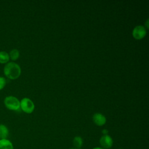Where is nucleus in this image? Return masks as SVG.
<instances>
[{
    "mask_svg": "<svg viewBox=\"0 0 149 149\" xmlns=\"http://www.w3.org/2000/svg\"><path fill=\"white\" fill-rule=\"evenodd\" d=\"M73 144L74 148L79 149L81 148V147L83 144V139L80 136H76L74 137L73 140Z\"/></svg>",
    "mask_w": 149,
    "mask_h": 149,
    "instance_id": "9",
    "label": "nucleus"
},
{
    "mask_svg": "<svg viewBox=\"0 0 149 149\" xmlns=\"http://www.w3.org/2000/svg\"><path fill=\"white\" fill-rule=\"evenodd\" d=\"M119 149H122V148H119Z\"/></svg>",
    "mask_w": 149,
    "mask_h": 149,
    "instance_id": "16",
    "label": "nucleus"
},
{
    "mask_svg": "<svg viewBox=\"0 0 149 149\" xmlns=\"http://www.w3.org/2000/svg\"><path fill=\"white\" fill-rule=\"evenodd\" d=\"M147 34V31L145 27L141 25L136 26L133 30L132 35L133 37L137 40L143 38Z\"/></svg>",
    "mask_w": 149,
    "mask_h": 149,
    "instance_id": "4",
    "label": "nucleus"
},
{
    "mask_svg": "<svg viewBox=\"0 0 149 149\" xmlns=\"http://www.w3.org/2000/svg\"><path fill=\"white\" fill-rule=\"evenodd\" d=\"M9 54L4 51H0V63H7L9 61Z\"/></svg>",
    "mask_w": 149,
    "mask_h": 149,
    "instance_id": "10",
    "label": "nucleus"
},
{
    "mask_svg": "<svg viewBox=\"0 0 149 149\" xmlns=\"http://www.w3.org/2000/svg\"><path fill=\"white\" fill-rule=\"evenodd\" d=\"M20 109L26 113H31L34 109L33 102L29 98H23L20 101Z\"/></svg>",
    "mask_w": 149,
    "mask_h": 149,
    "instance_id": "3",
    "label": "nucleus"
},
{
    "mask_svg": "<svg viewBox=\"0 0 149 149\" xmlns=\"http://www.w3.org/2000/svg\"><path fill=\"white\" fill-rule=\"evenodd\" d=\"M5 107L9 110L18 111L20 109V101L14 96H8L4 100Z\"/></svg>",
    "mask_w": 149,
    "mask_h": 149,
    "instance_id": "2",
    "label": "nucleus"
},
{
    "mask_svg": "<svg viewBox=\"0 0 149 149\" xmlns=\"http://www.w3.org/2000/svg\"><path fill=\"white\" fill-rule=\"evenodd\" d=\"M93 120L94 123L99 126L104 125L107 122L105 116L100 113H95L93 116Z\"/></svg>",
    "mask_w": 149,
    "mask_h": 149,
    "instance_id": "6",
    "label": "nucleus"
},
{
    "mask_svg": "<svg viewBox=\"0 0 149 149\" xmlns=\"http://www.w3.org/2000/svg\"><path fill=\"white\" fill-rule=\"evenodd\" d=\"M102 132L103 133L104 135H106V134H108V130L107 129H104Z\"/></svg>",
    "mask_w": 149,
    "mask_h": 149,
    "instance_id": "13",
    "label": "nucleus"
},
{
    "mask_svg": "<svg viewBox=\"0 0 149 149\" xmlns=\"http://www.w3.org/2000/svg\"><path fill=\"white\" fill-rule=\"evenodd\" d=\"M100 144L103 149H109L113 146V139L108 134L103 135L100 139Z\"/></svg>",
    "mask_w": 149,
    "mask_h": 149,
    "instance_id": "5",
    "label": "nucleus"
},
{
    "mask_svg": "<svg viewBox=\"0 0 149 149\" xmlns=\"http://www.w3.org/2000/svg\"><path fill=\"white\" fill-rule=\"evenodd\" d=\"M93 149H103V148H102L101 147H96L93 148Z\"/></svg>",
    "mask_w": 149,
    "mask_h": 149,
    "instance_id": "14",
    "label": "nucleus"
},
{
    "mask_svg": "<svg viewBox=\"0 0 149 149\" xmlns=\"http://www.w3.org/2000/svg\"><path fill=\"white\" fill-rule=\"evenodd\" d=\"M0 149H13V146L8 139H0Z\"/></svg>",
    "mask_w": 149,
    "mask_h": 149,
    "instance_id": "7",
    "label": "nucleus"
},
{
    "mask_svg": "<svg viewBox=\"0 0 149 149\" xmlns=\"http://www.w3.org/2000/svg\"><path fill=\"white\" fill-rule=\"evenodd\" d=\"M9 136V130L3 124H0V139H7Z\"/></svg>",
    "mask_w": 149,
    "mask_h": 149,
    "instance_id": "8",
    "label": "nucleus"
},
{
    "mask_svg": "<svg viewBox=\"0 0 149 149\" xmlns=\"http://www.w3.org/2000/svg\"><path fill=\"white\" fill-rule=\"evenodd\" d=\"M69 149H77V148H69ZM79 149H81V148H79Z\"/></svg>",
    "mask_w": 149,
    "mask_h": 149,
    "instance_id": "15",
    "label": "nucleus"
},
{
    "mask_svg": "<svg viewBox=\"0 0 149 149\" xmlns=\"http://www.w3.org/2000/svg\"><path fill=\"white\" fill-rule=\"evenodd\" d=\"M4 74L9 79L15 80L17 79L21 74L20 66L13 62L6 63L3 68Z\"/></svg>",
    "mask_w": 149,
    "mask_h": 149,
    "instance_id": "1",
    "label": "nucleus"
},
{
    "mask_svg": "<svg viewBox=\"0 0 149 149\" xmlns=\"http://www.w3.org/2000/svg\"><path fill=\"white\" fill-rule=\"evenodd\" d=\"M6 84V79L4 77L0 76V90H2Z\"/></svg>",
    "mask_w": 149,
    "mask_h": 149,
    "instance_id": "12",
    "label": "nucleus"
},
{
    "mask_svg": "<svg viewBox=\"0 0 149 149\" xmlns=\"http://www.w3.org/2000/svg\"><path fill=\"white\" fill-rule=\"evenodd\" d=\"M9 55V58L10 59H12V61H15L19 58L20 55V52L19 50H17V49H13L10 51Z\"/></svg>",
    "mask_w": 149,
    "mask_h": 149,
    "instance_id": "11",
    "label": "nucleus"
}]
</instances>
